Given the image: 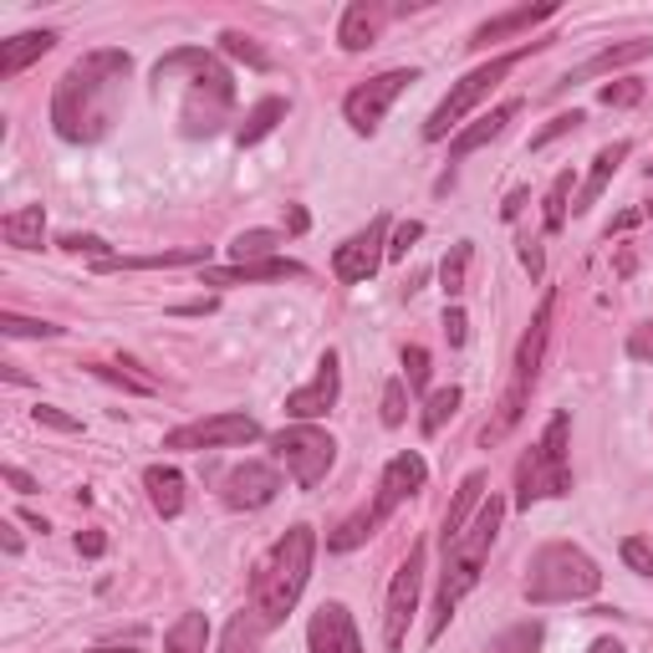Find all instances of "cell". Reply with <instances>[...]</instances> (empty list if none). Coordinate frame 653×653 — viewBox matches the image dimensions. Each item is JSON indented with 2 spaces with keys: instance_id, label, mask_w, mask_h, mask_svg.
<instances>
[{
  "instance_id": "cell-1",
  "label": "cell",
  "mask_w": 653,
  "mask_h": 653,
  "mask_svg": "<svg viewBox=\"0 0 653 653\" xmlns=\"http://www.w3.org/2000/svg\"><path fill=\"white\" fill-rule=\"evenodd\" d=\"M128 52L118 46H97V52L77 56L52 93V128L67 144H97V138L118 123L123 107V82H128Z\"/></svg>"
},
{
  "instance_id": "cell-2",
  "label": "cell",
  "mask_w": 653,
  "mask_h": 653,
  "mask_svg": "<svg viewBox=\"0 0 653 653\" xmlns=\"http://www.w3.org/2000/svg\"><path fill=\"white\" fill-rule=\"evenodd\" d=\"M312 561H317V536H312V526H292V531L266 551V561L255 567L251 618L261 623V633H271V628H281L292 618L296 598H302V587H307V577H312Z\"/></svg>"
},
{
  "instance_id": "cell-3",
  "label": "cell",
  "mask_w": 653,
  "mask_h": 653,
  "mask_svg": "<svg viewBox=\"0 0 653 653\" xmlns=\"http://www.w3.org/2000/svg\"><path fill=\"white\" fill-rule=\"evenodd\" d=\"M501 520H506V501L501 495H491L481 510H475V520H470L465 531H460V541H450L444 547V582H440V602H434V618H429V639H440L444 628H450L454 608L475 592V582H481L485 572V557H491L495 536H501Z\"/></svg>"
},
{
  "instance_id": "cell-4",
  "label": "cell",
  "mask_w": 653,
  "mask_h": 653,
  "mask_svg": "<svg viewBox=\"0 0 653 653\" xmlns=\"http://www.w3.org/2000/svg\"><path fill=\"white\" fill-rule=\"evenodd\" d=\"M179 67L189 72L185 103H179V134L185 138H214L235 113V82H230L225 62L210 56L204 46H179L169 52Z\"/></svg>"
},
{
  "instance_id": "cell-5",
  "label": "cell",
  "mask_w": 653,
  "mask_h": 653,
  "mask_svg": "<svg viewBox=\"0 0 653 653\" xmlns=\"http://www.w3.org/2000/svg\"><path fill=\"white\" fill-rule=\"evenodd\" d=\"M551 317H557V292L541 296V307H536L531 327H526V337H520L516 362H510V383H506V393H501V403H495L491 424L481 429V444H485V450L506 440L510 429L520 424L526 403H531V388H536V378H541V358H547V343H551Z\"/></svg>"
},
{
  "instance_id": "cell-6",
  "label": "cell",
  "mask_w": 653,
  "mask_h": 653,
  "mask_svg": "<svg viewBox=\"0 0 653 653\" xmlns=\"http://www.w3.org/2000/svg\"><path fill=\"white\" fill-rule=\"evenodd\" d=\"M602 572L572 541H547L526 567V602L531 608H557V602H587L598 598Z\"/></svg>"
},
{
  "instance_id": "cell-7",
  "label": "cell",
  "mask_w": 653,
  "mask_h": 653,
  "mask_svg": "<svg viewBox=\"0 0 653 653\" xmlns=\"http://www.w3.org/2000/svg\"><path fill=\"white\" fill-rule=\"evenodd\" d=\"M541 46H547V41H526V46H516V52L491 56V62H481L475 72H465V77H460V82L450 87V97H444V103L434 107V113H429V123H424V138H429V144L450 138L454 128H460V123H465L470 113H475V107H481L485 97H491V87H501V82H506L510 72H516L531 52H541Z\"/></svg>"
},
{
  "instance_id": "cell-8",
  "label": "cell",
  "mask_w": 653,
  "mask_h": 653,
  "mask_svg": "<svg viewBox=\"0 0 653 653\" xmlns=\"http://www.w3.org/2000/svg\"><path fill=\"white\" fill-rule=\"evenodd\" d=\"M567 429L572 419L557 413L547 424V434L531 444V450L520 454L516 465V506L531 510L536 501H557V495L572 491V465H567Z\"/></svg>"
},
{
  "instance_id": "cell-9",
  "label": "cell",
  "mask_w": 653,
  "mask_h": 653,
  "mask_svg": "<svg viewBox=\"0 0 653 653\" xmlns=\"http://www.w3.org/2000/svg\"><path fill=\"white\" fill-rule=\"evenodd\" d=\"M271 450H276V460L286 465V475H292L302 491H317V485L327 481L333 460H337L333 434H327V429H317V424L281 429V434H271Z\"/></svg>"
},
{
  "instance_id": "cell-10",
  "label": "cell",
  "mask_w": 653,
  "mask_h": 653,
  "mask_svg": "<svg viewBox=\"0 0 653 653\" xmlns=\"http://www.w3.org/2000/svg\"><path fill=\"white\" fill-rule=\"evenodd\" d=\"M419 592H424V547H409V557L399 561V572L388 582V602H383V649L399 653L403 633H409L413 613H419Z\"/></svg>"
},
{
  "instance_id": "cell-11",
  "label": "cell",
  "mask_w": 653,
  "mask_h": 653,
  "mask_svg": "<svg viewBox=\"0 0 653 653\" xmlns=\"http://www.w3.org/2000/svg\"><path fill=\"white\" fill-rule=\"evenodd\" d=\"M409 82H419V72L413 67H393V72H378V77L358 82V87L347 93V103H343L352 134H378L383 118H388V107L399 103V93L409 87Z\"/></svg>"
},
{
  "instance_id": "cell-12",
  "label": "cell",
  "mask_w": 653,
  "mask_h": 653,
  "mask_svg": "<svg viewBox=\"0 0 653 653\" xmlns=\"http://www.w3.org/2000/svg\"><path fill=\"white\" fill-rule=\"evenodd\" d=\"M261 440V424L251 413H214V419H194V424L164 434V450H230V444Z\"/></svg>"
},
{
  "instance_id": "cell-13",
  "label": "cell",
  "mask_w": 653,
  "mask_h": 653,
  "mask_svg": "<svg viewBox=\"0 0 653 653\" xmlns=\"http://www.w3.org/2000/svg\"><path fill=\"white\" fill-rule=\"evenodd\" d=\"M383 255H388V214H373L368 230H358L352 241L337 245L333 271H337V281H352V286H358V281H368L383 266Z\"/></svg>"
},
{
  "instance_id": "cell-14",
  "label": "cell",
  "mask_w": 653,
  "mask_h": 653,
  "mask_svg": "<svg viewBox=\"0 0 653 653\" xmlns=\"http://www.w3.org/2000/svg\"><path fill=\"white\" fill-rule=\"evenodd\" d=\"M424 481H429L424 454H413V450L409 454H393V460H388V470H383V481H378V501L368 506L378 516V526H383V520L393 516V510H399L409 495L424 491Z\"/></svg>"
},
{
  "instance_id": "cell-15",
  "label": "cell",
  "mask_w": 653,
  "mask_h": 653,
  "mask_svg": "<svg viewBox=\"0 0 653 653\" xmlns=\"http://www.w3.org/2000/svg\"><path fill=\"white\" fill-rule=\"evenodd\" d=\"M337 393H343V368H337V352H322L317 378H312L307 388L286 393V413H292L296 424H312V419H322V413L333 409Z\"/></svg>"
},
{
  "instance_id": "cell-16",
  "label": "cell",
  "mask_w": 653,
  "mask_h": 653,
  "mask_svg": "<svg viewBox=\"0 0 653 653\" xmlns=\"http://www.w3.org/2000/svg\"><path fill=\"white\" fill-rule=\"evenodd\" d=\"M276 491H281V475H276V465H266V460H245V465H235L225 475V506H235V510L271 506Z\"/></svg>"
},
{
  "instance_id": "cell-17",
  "label": "cell",
  "mask_w": 653,
  "mask_h": 653,
  "mask_svg": "<svg viewBox=\"0 0 653 653\" xmlns=\"http://www.w3.org/2000/svg\"><path fill=\"white\" fill-rule=\"evenodd\" d=\"M307 649L312 653H362V639H358V623L347 613L343 602H322L317 613L307 623Z\"/></svg>"
},
{
  "instance_id": "cell-18",
  "label": "cell",
  "mask_w": 653,
  "mask_h": 653,
  "mask_svg": "<svg viewBox=\"0 0 653 653\" xmlns=\"http://www.w3.org/2000/svg\"><path fill=\"white\" fill-rule=\"evenodd\" d=\"M551 15H557V0H541V6H516V11H501V15H491V21H481V27L470 31L465 46H491V41H501V36H516V31L541 27V21H551Z\"/></svg>"
},
{
  "instance_id": "cell-19",
  "label": "cell",
  "mask_w": 653,
  "mask_h": 653,
  "mask_svg": "<svg viewBox=\"0 0 653 653\" xmlns=\"http://www.w3.org/2000/svg\"><path fill=\"white\" fill-rule=\"evenodd\" d=\"M388 11L378 6V0H352L343 11V27H337V46L343 52H368L378 41V31H383Z\"/></svg>"
},
{
  "instance_id": "cell-20",
  "label": "cell",
  "mask_w": 653,
  "mask_h": 653,
  "mask_svg": "<svg viewBox=\"0 0 653 653\" xmlns=\"http://www.w3.org/2000/svg\"><path fill=\"white\" fill-rule=\"evenodd\" d=\"M516 113H520V97H510V103H501V107H495V113H481V118L470 123V128H460V134L450 138V159H470L475 148H485V144H491V138H501V134H506V123L516 118Z\"/></svg>"
},
{
  "instance_id": "cell-21",
  "label": "cell",
  "mask_w": 653,
  "mask_h": 653,
  "mask_svg": "<svg viewBox=\"0 0 653 653\" xmlns=\"http://www.w3.org/2000/svg\"><path fill=\"white\" fill-rule=\"evenodd\" d=\"M628 154H633V144H628V138H618V144H608V148H598V159H592V173H587L582 179V189H577V204L572 210L582 214V210H592V204L602 200V189L613 185V173H618V164L628 159Z\"/></svg>"
},
{
  "instance_id": "cell-22",
  "label": "cell",
  "mask_w": 653,
  "mask_h": 653,
  "mask_svg": "<svg viewBox=\"0 0 653 653\" xmlns=\"http://www.w3.org/2000/svg\"><path fill=\"white\" fill-rule=\"evenodd\" d=\"M286 276H302L296 261H245V266H225V271H204V286H255V281H286Z\"/></svg>"
},
{
  "instance_id": "cell-23",
  "label": "cell",
  "mask_w": 653,
  "mask_h": 653,
  "mask_svg": "<svg viewBox=\"0 0 653 653\" xmlns=\"http://www.w3.org/2000/svg\"><path fill=\"white\" fill-rule=\"evenodd\" d=\"M653 52V41L633 36V41H618V46H608V52H598L592 62H582L577 72H567V77L557 82V87H572V82H587V77H602V72H618V67H633V62H643V56Z\"/></svg>"
},
{
  "instance_id": "cell-24",
  "label": "cell",
  "mask_w": 653,
  "mask_h": 653,
  "mask_svg": "<svg viewBox=\"0 0 653 653\" xmlns=\"http://www.w3.org/2000/svg\"><path fill=\"white\" fill-rule=\"evenodd\" d=\"M485 506V475L475 470V475H465V485H460V495H454V506L444 510V526H440V541L450 547V541H460V531H465L470 520H475V510Z\"/></svg>"
},
{
  "instance_id": "cell-25",
  "label": "cell",
  "mask_w": 653,
  "mask_h": 653,
  "mask_svg": "<svg viewBox=\"0 0 653 653\" xmlns=\"http://www.w3.org/2000/svg\"><path fill=\"white\" fill-rule=\"evenodd\" d=\"M144 491H148V501H154V510H159L164 520H173L179 510H185V475H179L173 465H148Z\"/></svg>"
},
{
  "instance_id": "cell-26",
  "label": "cell",
  "mask_w": 653,
  "mask_h": 653,
  "mask_svg": "<svg viewBox=\"0 0 653 653\" xmlns=\"http://www.w3.org/2000/svg\"><path fill=\"white\" fill-rule=\"evenodd\" d=\"M56 46V31H21L0 46V77H15V72H27L36 56H46Z\"/></svg>"
},
{
  "instance_id": "cell-27",
  "label": "cell",
  "mask_w": 653,
  "mask_h": 653,
  "mask_svg": "<svg viewBox=\"0 0 653 653\" xmlns=\"http://www.w3.org/2000/svg\"><path fill=\"white\" fill-rule=\"evenodd\" d=\"M210 255V245H185V251H164V255H103L97 261V271H169V266H194V261H204Z\"/></svg>"
},
{
  "instance_id": "cell-28",
  "label": "cell",
  "mask_w": 653,
  "mask_h": 653,
  "mask_svg": "<svg viewBox=\"0 0 653 653\" xmlns=\"http://www.w3.org/2000/svg\"><path fill=\"white\" fill-rule=\"evenodd\" d=\"M0 235H6V245H15V251H41L46 210H41V204H21V210H11L0 220Z\"/></svg>"
},
{
  "instance_id": "cell-29",
  "label": "cell",
  "mask_w": 653,
  "mask_h": 653,
  "mask_svg": "<svg viewBox=\"0 0 653 653\" xmlns=\"http://www.w3.org/2000/svg\"><path fill=\"white\" fill-rule=\"evenodd\" d=\"M286 113H292V103H286V97H261V103H255L251 113H245L241 128H235V144H241V148L261 144V138H266L271 128H276V123L286 118Z\"/></svg>"
},
{
  "instance_id": "cell-30",
  "label": "cell",
  "mask_w": 653,
  "mask_h": 653,
  "mask_svg": "<svg viewBox=\"0 0 653 653\" xmlns=\"http://www.w3.org/2000/svg\"><path fill=\"white\" fill-rule=\"evenodd\" d=\"M210 649V618L204 613H179L164 633V653H204Z\"/></svg>"
},
{
  "instance_id": "cell-31",
  "label": "cell",
  "mask_w": 653,
  "mask_h": 653,
  "mask_svg": "<svg viewBox=\"0 0 653 653\" xmlns=\"http://www.w3.org/2000/svg\"><path fill=\"white\" fill-rule=\"evenodd\" d=\"M547 643V628L536 623H516V628H506V633H495L491 643H485V653H536Z\"/></svg>"
},
{
  "instance_id": "cell-32",
  "label": "cell",
  "mask_w": 653,
  "mask_h": 653,
  "mask_svg": "<svg viewBox=\"0 0 653 653\" xmlns=\"http://www.w3.org/2000/svg\"><path fill=\"white\" fill-rule=\"evenodd\" d=\"M460 399H465V393H460V388H434V393H429L424 399V419H419V429H424V434H440L444 424H450L454 419V409H460Z\"/></svg>"
},
{
  "instance_id": "cell-33",
  "label": "cell",
  "mask_w": 653,
  "mask_h": 653,
  "mask_svg": "<svg viewBox=\"0 0 653 653\" xmlns=\"http://www.w3.org/2000/svg\"><path fill=\"white\" fill-rule=\"evenodd\" d=\"M276 245H281L276 230H245V235L230 241V255H235V266H245V261H271Z\"/></svg>"
},
{
  "instance_id": "cell-34",
  "label": "cell",
  "mask_w": 653,
  "mask_h": 653,
  "mask_svg": "<svg viewBox=\"0 0 653 653\" xmlns=\"http://www.w3.org/2000/svg\"><path fill=\"white\" fill-rule=\"evenodd\" d=\"M128 368H134V362H97L93 373L103 378V383H118V388H128V393H159V383H154V378L148 373H128Z\"/></svg>"
},
{
  "instance_id": "cell-35",
  "label": "cell",
  "mask_w": 653,
  "mask_h": 653,
  "mask_svg": "<svg viewBox=\"0 0 653 653\" xmlns=\"http://www.w3.org/2000/svg\"><path fill=\"white\" fill-rule=\"evenodd\" d=\"M572 189H577L572 169H561L557 179H551V189H547V230H551V235L567 225V200H572Z\"/></svg>"
},
{
  "instance_id": "cell-36",
  "label": "cell",
  "mask_w": 653,
  "mask_h": 653,
  "mask_svg": "<svg viewBox=\"0 0 653 653\" xmlns=\"http://www.w3.org/2000/svg\"><path fill=\"white\" fill-rule=\"evenodd\" d=\"M465 271H470V241H454L450 255H444V266H440V286L450 296L465 292Z\"/></svg>"
},
{
  "instance_id": "cell-37",
  "label": "cell",
  "mask_w": 653,
  "mask_h": 653,
  "mask_svg": "<svg viewBox=\"0 0 653 653\" xmlns=\"http://www.w3.org/2000/svg\"><path fill=\"white\" fill-rule=\"evenodd\" d=\"M220 46H225V56H235V62H245V67H255V72L271 67V56L261 52V46H255L245 31H225V36H220Z\"/></svg>"
},
{
  "instance_id": "cell-38",
  "label": "cell",
  "mask_w": 653,
  "mask_h": 653,
  "mask_svg": "<svg viewBox=\"0 0 653 653\" xmlns=\"http://www.w3.org/2000/svg\"><path fill=\"white\" fill-rule=\"evenodd\" d=\"M0 333L6 337H56L62 327H56V322H41V317H21V312H0Z\"/></svg>"
},
{
  "instance_id": "cell-39",
  "label": "cell",
  "mask_w": 653,
  "mask_h": 653,
  "mask_svg": "<svg viewBox=\"0 0 653 653\" xmlns=\"http://www.w3.org/2000/svg\"><path fill=\"white\" fill-rule=\"evenodd\" d=\"M255 633H261V623L255 618H230L225 628V643H220V653H255Z\"/></svg>"
},
{
  "instance_id": "cell-40",
  "label": "cell",
  "mask_w": 653,
  "mask_h": 653,
  "mask_svg": "<svg viewBox=\"0 0 653 653\" xmlns=\"http://www.w3.org/2000/svg\"><path fill=\"white\" fill-rule=\"evenodd\" d=\"M403 419H409V383H403V378H393V383L383 388V424L399 429Z\"/></svg>"
},
{
  "instance_id": "cell-41",
  "label": "cell",
  "mask_w": 653,
  "mask_h": 653,
  "mask_svg": "<svg viewBox=\"0 0 653 653\" xmlns=\"http://www.w3.org/2000/svg\"><path fill=\"white\" fill-rule=\"evenodd\" d=\"M598 97L608 107H633V103H643V82L639 77H618V82H608V87H598Z\"/></svg>"
},
{
  "instance_id": "cell-42",
  "label": "cell",
  "mask_w": 653,
  "mask_h": 653,
  "mask_svg": "<svg viewBox=\"0 0 653 653\" xmlns=\"http://www.w3.org/2000/svg\"><path fill=\"white\" fill-rule=\"evenodd\" d=\"M582 113H577V107H572V113H557V118H551L547 123V128H541V134H536L531 138V148H547L551 144V138H561V134H577V128H582Z\"/></svg>"
},
{
  "instance_id": "cell-43",
  "label": "cell",
  "mask_w": 653,
  "mask_h": 653,
  "mask_svg": "<svg viewBox=\"0 0 653 653\" xmlns=\"http://www.w3.org/2000/svg\"><path fill=\"white\" fill-rule=\"evenodd\" d=\"M403 383H409L413 393L429 383V352L424 347H403Z\"/></svg>"
},
{
  "instance_id": "cell-44",
  "label": "cell",
  "mask_w": 653,
  "mask_h": 653,
  "mask_svg": "<svg viewBox=\"0 0 653 653\" xmlns=\"http://www.w3.org/2000/svg\"><path fill=\"white\" fill-rule=\"evenodd\" d=\"M623 561L639 577H653V547H649V541H639V536H628V541H623Z\"/></svg>"
},
{
  "instance_id": "cell-45",
  "label": "cell",
  "mask_w": 653,
  "mask_h": 653,
  "mask_svg": "<svg viewBox=\"0 0 653 653\" xmlns=\"http://www.w3.org/2000/svg\"><path fill=\"white\" fill-rule=\"evenodd\" d=\"M36 424H46V429H62V434H77L82 429V419H72V413H62V409H52V403H36Z\"/></svg>"
},
{
  "instance_id": "cell-46",
  "label": "cell",
  "mask_w": 653,
  "mask_h": 653,
  "mask_svg": "<svg viewBox=\"0 0 653 653\" xmlns=\"http://www.w3.org/2000/svg\"><path fill=\"white\" fill-rule=\"evenodd\" d=\"M628 358H633V362H653V322H643V327L628 333Z\"/></svg>"
},
{
  "instance_id": "cell-47",
  "label": "cell",
  "mask_w": 653,
  "mask_h": 653,
  "mask_svg": "<svg viewBox=\"0 0 653 653\" xmlns=\"http://www.w3.org/2000/svg\"><path fill=\"white\" fill-rule=\"evenodd\" d=\"M419 235H424V225H419V220H409V225L393 230V241H388V261H403V255H409V245L419 241Z\"/></svg>"
},
{
  "instance_id": "cell-48",
  "label": "cell",
  "mask_w": 653,
  "mask_h": 653,
  "mask_svg": "<svg viewBox=\"0 0 653 653\" xmlns=\"http://www.w3.org/2000/svg\"><path fill=\"white\" fill-rule=\"evenodd\" d=\"M62 251H77V255H97V261H103V255H107V245L97 241V235H62Z\"/></svg>"
},
{
  "instance_id": "cell-49",
  "label": "cell",
  "mask_w": 653,
  "mask_h": 653,
  "mask_svg": "<svg viewBox=\"0 0 653 653\" xmlns=\"http://www.w3.org/2000/svg\"><path fill=\"white\" fill-rule=\"evenodd\" d=\"M444 333H450V343H454V347L465 343V333H470V322H465V312H460V307H450V312H444Z\"/></svg>"
},
{
  "instance_id": "cell-50",
  "label": "cell",
  "mask_w": 653,
  "mask_h": 653,
  "mask_svg": "<svg viewBox=\"0 0 653 653\" xmlns=\"http://www.w3.org/2000/svg\"><path fill=\"white\" fill-rule=\"evenodd\" d=\"M0 475H6V485H11V491H21V495H31V491H36V481H31V475H27L21 465H6Z\"/></svg>"
},
{
  "instance_id": "cell-51",
  "label": "cell",
  "mask_w": 653,
  "mask_h": 653,
  "mask_svg": "<svg viewBox=\"0 0 653 653\" xmlns=\"http://www.w3.org/2000/svg\"><path fill=\"white\" fill-rule=\"evenodd\" d=\"M77 551H82V557H103L107 541L97 531H77Z\"/></svg>"
},
{
  "instance_id": "cell-52",
  "label": "cell",
  "mask_w": 653,
  "mask_h": 653,
  "mask_svg": "<svg viewBox=\"0 0 653 653\" xmlns=\"http://www.w3.org/2000/svg\"><path fill=\"white\" fill-rule=\"evenodd\" d=\"M0 547H6V557H21V531L11 520H0Z\"/></svg>"
},
{
  "instance_id": "cell-53",
  "label": "cell",
  "mask_w": 653,
  "mask_h": 653,
  "mask_svg": "<svg viewBox=\"0 0 653 653\" xmlns=\"http://www.w3.org/2000/svg\"><path fill=\"white\" fill-rule=\"evenodd\" d=\"M639 220H643V210H623V214L613 220V225H608V235H623V230H633Z\"/></svg>"
},
{
  "instance_id": "cell-54",
  "label": "cell",
  "mask_w": 653,
  "mask_h": 653,
  "mask_svg": "<svg viewBox=\"0 0 653 653\" xmlns=\"http://www.w3.org/2000/svg\"><path fill=\"white\" fill-rule=\"evenodd\" d=\"M307 225H312V220H307V210H302V204H292V210H286V230H292V235H302Z\"/></svg>"
},
{
  "instance_id": "cell-55",
  "label": "cell",
  "mask_w": 653,
  "mask_h": 653,
  "mask_svg": "<svg viewBox=\"0 0 653 653\" xmlns=\"http://www.w3.org/2000/svg\"><path fill=\"white\" fill-rule=\"evenodd\" d=\"M520 266L531 271V276H541V251H536V245H520Z\"/></svg>"
},
{
  "instance_id": "cell-56",
  "label": "cell",
  "mask_w": 653,
  "mask_h": 653,
  "mask_svg": "<svg viewBox=\"0 0 653 653\" xmlns=\"http://www.w3.org/2000/svg\"><path fill=\"white\" fill-rule=\"evenodd\" d=\"M204 312H214V296H204V302H185L179 317H204Z\"/></svg>"
},
{
  "instance_id": "cell-57",
  "label": "cell",
  "mask_w": 653,
  "mask_h": 653,
  "mask_svg": "<svg viewBox=\"0 0 653 653\" xmlns=\"http://www.w3.org/2000/svg\"><path fill=\"white\" fill-rule=\"evenodd\" d=\"M520 210H526V189H516V194H510V200L501 204V214H506V220H516Z\"/></svg>"
},
{
  "instance_id": "cell-58",
  "label": "cell",
  "mask_w": 653,
  "mask_h": 653,
  "mask_svg": "<svg viewBox=\"0 0 653 653\" xmlns=\"http://www.w3.org/2000/svg\"><path fill=\"white\" fill-rule=\"evenodd\" d=\"M587 653H623V643H618V639H598V643H592V649H587Z\"/></svg>"
},
{
  "instance_id": "cell-59",
  "label": "cell",
  "mask_w": 653,
  "mask_h": 653,
  "mask_svg": "<svg viewBox=\"0 0 653 653\" xmlns=\"http://www.w3.org/2000/svg\"><path fill=\"white\" fill-rule=\"evenodd\" d=\"M649 173H653V164H649Z\"/></svg>"
}]
</instances>
